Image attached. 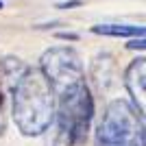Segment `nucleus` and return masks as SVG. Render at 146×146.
Returning <instances> with one entry per match:
<instances>
[{"label": "nucleus", "instance_id": "nucleus-1", "mask_svg": "<svg viewBox=\"0 0 146 146\" xmlns=\"http://www.w3.org/2000/svg\"><path fill=\"white\" fill-rule=\"evenodd\" d=\"M13 122L22 135H42L57 116V94L42 68H29L13 90Z\"/></svg>", "mask_w": 146, "mask_h": 146}, {"label": "nucleus", "instance_id": "nucleus-7", "mask_svg": "<svg viewBox=\"0 0 146 146\" xmlns=\"http://www.w3.org/2000/svg\"><path fill=\"white\" fill-rule=\"evenodd\" d=\"M94 33L109 37H146V26H133V24H96Z\"/></svg>", "mask_w": 146, "mask_h": 146}, {"label": "nucleus", "instance_id": "nucleus-5", "mask_svg": "<svg viewBox=\"0 0 146 146\" xmlns=\"http://www.w3.org/2000/svg\"><path fill=\"white\" fill-rule=\"evenodd\" d=\"M124 85L133 100V107L146 122V57H137L129 63L124 72Z\"/></svg>", "mask_w": 146, "mask_h": 146}, {"label": "nucleus", "instance_id": "nucleus-9", "mask_svg": "<svg viewBox=\"0 0 146 146\" xmlns=\"http://www.w3.org/2000/svg\"><path fill=\"white\" fill-rule=\"evenodd\" d=\"M57 37H61V39H76V35H74V33H59Z\"/></svg>", "mask_w": 146, "mask_h": 146}, {"label": "nucleus", "instance_id": "nucleus-10", "mask_svg": "<svg viewBox=\"0 0 146 146\" xmlns=\"http://www.w3.org/2000/svg\"><path fill=\"white\" fill-rule=\"evenodd\" d=\"M0 9H2V2H0Z\"/></svg>", "mask_w": 146, "mask_h": 146}, {"label": "nucleus", "instance_id": "nucleus-4", "mask_svg": "<svg viewBox=\"0 0 146 146\" xmlns=\"http://www.w3.org/2000/svg\"><path fill=\"white\" fill-rule=\"evenodd\" d=\"M39 61H42V72L48 76L57 96L85 83L79 55L68 46H55V48L46 50Z\"/></svg>", "mask_w": 146, "mask_h": 146}, {"label": "nucleus", "instance_id": "nucleus-8", "mask_svg": "<svg viewBox=\"0 0 146 146\" xmlns=\"http://www.w3.org/2000/svg\"><path fill=\"white\" fill-rule=\"evenodd\" d=\"M127 46H129L131 50H137V48H140V50H146V37H135L133 42L127 44Z\"/></svg>", "mask_w": 146, "mask_h": 146}, {"label": "nucleus", "instance_id": "nucleus-3", "mask_svg": "<svg viewBox=\"0 0 146 146\" xmlns=\"http://www.w3.org/2000/svg\"><path fill=\"white\" fill-rule=\"evenodd\" d=\"M144 118L127 100L107 105L96 131V146H140L144 137Z\"/></svg>", "mask_w": 146, "mask_h": 146}, {"label": "nucleus", "instance_id": "nucleus-6", "mask_svg": "<svg viewBox=\"0 0 146 146\" xmlns=\"http://www.w3.org/2000/svg\"><path fill=\"white\" fill-rule=\"evenodd\" d=\"M29 72V66L22 63L15 57H2L0 59V90L7 96H13V90L18 87V83L24 79V74Z\"/></svg>", "mask_w": 146, "mask_h": 146}, {"label": "nucleus", "instance_id": "nucleus-2", "mask_svg": "<svg viewBox=\"0 0 146 146\" xmlns=\"http://www.w3.org/2000/svg\"><path fill=\"white\" fill-rule=\"evenodd\" d=\"M92 116H94V100L85 83L57 96L55 146H79L81 142H85Z\"/></svg>", "mask_w": 146, "mask_h": 146}]
</instances>
